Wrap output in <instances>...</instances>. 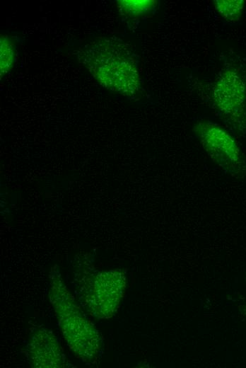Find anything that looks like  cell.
Masks as SVG:
<instances>
[{
  "label": "cell",
  "mask_w": 246,
  "mask_h": 368,
  "mask_svg": "<svg viewBox=\"0 0 246 368\" xmlns=\"http://www.w3.org/2000/svg\"><path fill=\"white\" fill-rule=\"evenodd\" d=\"M88 280L83 294L86 309L97 318L112 317L124 294V275L117 270L101 272Z\"/></svg>",
  "instance_id": "3957f363"
},
{
  "label": "cell",
  "mask_w": 246,
  "mask_h": 368,
  "mask_svg": "<svg viewBox=\"0 0 246 368\" xmlns=\"http://www.w3.org/2000/svg\"><path fill=\"white\" fill-rule=\"evenodd\" d=\"M14 62L13 43L6 35H1L0 38V73L1 77L8 73Z\"/></svg>",
  "instance_id": "9c48e42d"
},
{
  "label": "cell",
  "mask_w": 246,
  "mask_h": 368,
  "mask_svg": "<svg viewBox=\"0 0 246 368\" xmlns=\"http://www.w3.org/2000/svg\"><path fill=\"white\" fill-rule=\"evenodd\" d=\"M49 298L70 348L85 362L95 360L102 349L100 333L77 306L58 272L51 275Z\"/></svg>",
  "instance_id": "7a4b0ae2"
},
{
  "label": "cell",
  "mask_w": 246,
  "mask_h": 368,
  "mask_svg": "<svg viewBox=\"0 0 246 368\" xmlns=\"http://www.w3.org/2000/svg\"><path fill=\"white\" fill-rule=\"evenodd\" d=\"M217 12L228 22L238 21L242 14L243 0H217L214 1Z\"/></svg>",
  "instance_id": "52a82bcc"
},
{
  "label": "cell",
  "mask_w": 246,
  "mask_h": 368,
  "mask_svg": "<svg viewBox=\"0 0 246 368\" xmlns=\"http://www.w3.org/2000/svg\"><path fill=\"white\" fill-rule=\"evenodd\" d=\"M78 57L105 88L127 96L139 92L137 62L127 44L100 38L81 48Z\"/></svg>",
  "instance_id": "6da1fadb"
},
{
  "label": "cell",
  "mask_w": 246,
  "mask_h": 368,
  "mask_svg": "<svg viewBox=\"0 0 246 368\" xmlns=\"http://www.w3.org/2000/svg\"><path fill=\"white\" fill-rule=\"evenodd\" d=\"M151 0H122L117 1V7L122 14L135 17L150 12L156 5Z\"/></svg>",
  "instance_id": "ba28073f"
},
{
  "label": "cell",
  "mask_w": 246,
  "mask_h": 368,
  "mask_svg": "<svg viewBox=\"0 0 246 368\" xmlns=\"http://www.w3.org/2000/svg\"><path fill=\"white\" fill-rule=\"evenodd\" d=\"M213 100L219 111L233 122L246 118V81L235 69L223 71L213 88Z\"/></svg>",
  "instance_id": "277c9868"
},
{
  "label": "cell",
  "mask_w": 246,
  "mask_h": 368,
  "mask_svg": "<svg viewBox=\"0 0 246 368\" xmlns=\"http://www.w3.org/2000/svg\"><path fill=\"white\" fill-rule=\"evenodd\" d=\"M207 151L226 169L240 173L244 168L242 156L234 138L215 125H206L201 133Z\"/></svg>",
  "instance_id": "5b68a950"
},
{
  "label": "cell",
  "mask_w": 246,
  "mask_h": 368,
  "mask_svg": "<svg viewBox=\"0 0 246 368\" xmlns=\"http://www.w3.org/2000/svg\"><path fill=\"white\" fill-rule=\"evenodd\" d=\"M28 356L33 367L59 368L64 357L55 335L45 328L37 330L27 346Z\"/></svg>",
  "instance_id": "8992f818"
}]
</instances>
